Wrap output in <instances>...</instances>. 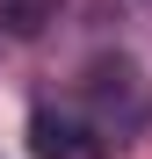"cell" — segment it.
I'll return each mask as SVG.
<instances>
[{"mask_svg":"<svg viewBox=\"0 0 152 159\" xmlns=\"http://www.w3.org/2000/svg\"><path fill=\"white\" fill-rule=\"evenodd\" d=\"M36 15H44V0H0V36H22V29H36Z\"/></svg>","mask_w":152,"mask_h":159,"instance_id":"cell-3","label":"cell"},{"mask_svg":"<svg viewBox=\"0 0 152 159\" xmlns=\"http://www.w3.org/2000/svg\"><path fill=\"white\" fill-rule=\"evenodd\" d=\"M29 152L36 159H94L101 138L80 123V109H51V101H44V109L29 116Z\"/></svg>","mask_w":152,"mask_h":159,"instance_id":"cell-2","label":"cell"},{"mask_svg":"<svg viewBox=\"0 0 152 159\" xmlns=\"http://www.w3.org/2000/svg\"><path fill=\"white\" fill-rule=\"evenodd\" d=\"M80 123L94 130L101 145H123L152 123V80L131 58H94L80 80Z\"/></svg>","mask_w":152,"mask_h":159,"instance_id":"cell-1","label":"cell"}]
</instances>
